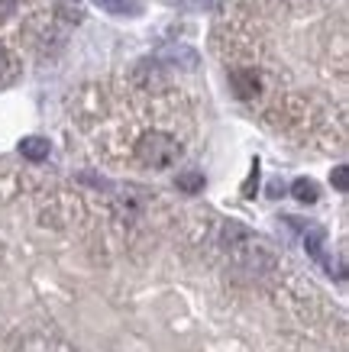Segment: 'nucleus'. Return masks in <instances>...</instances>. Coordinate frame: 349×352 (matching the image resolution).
Returning <instances> with one entry per match:
<instances>
[{
	"mask_svg": "<svg viewBox=\"0 0 349 352\" xmlns=\"http://www.w3.org/2000/svg\"><path fill=\"white\" fill-rule=\"evenodd\" d=\"M49 139H43V136H26L20 142V155L23 159H30V162H43V159H49Z\"/></svg>",
	"mask_w": 349,
	"mask_h": 352,
	"instance_id": "3",
	"label": "nucleus"
},
{
	"mask_svg": "<svg viewBox=\"0 0 349 352\" xmlns=\"http://www.w3.org/2000/svg\"><path fill=\"white\" fill-rule=\"evenodd\" d=\"M10 78H13V58L7 49H0V85L10 81Z\"/></svg>",
	"mask_w": 349,
	"mask_h": 352,
	"instance_id": "8",
	"label": "nucleus"
},
{
	"mask_svg": "<svg viewBox=\"0 0 349 352\" xmlns=\"http://www.w3.org/2000/svg\"><path fill=\"white\" fill-rule=\"evenodd\" d=\"M333 188H337V191H346V188H349V171H346V165L333 168Z\"/></svg>",
	"mask_w": 349,
	"mask_h": 352,
	"instance_id": "9",
	"label": "nucleus"
},
{
	"mask_svg": "<svg viewBox=\"0 0 349 352\" xmlns=\"http://www.w3.org/2000/svg\"><path fill=\"white\" fill-rule=\"evenodd\" d=\"M178 188H181V191H188V194L201 191V188H204V175H198V171H191V175H181V178H178Z\"/></svg>",
	"mask_w": 349,
	"mask_h": 352,
	"instance_id": "7",
	"label": "nucleus"
},
{
	"mask_svg": "<svg viewBox=\"0 0 349 352\" xmlns=\"http://www.w3.org/2000/svg\"><path fill=\"white\" fill-rule=\"evenodd\" d=\"M104 10L116 13V16H136L139 7H133V3H127V0H97Z\"/></svg>",
	"mask_w": 349,
	"mask_h": 352,
	"instance_id": "5",
	"label": "nucleus"
},
{
	"mask_svg": "<svg viewBox=\"0 0 349 352\" xmlns=\"http://www.w3.org/2000/svg\"><path fill=\"white\" fill-rule=\"evenodd\" d=\"M291 194H295V201H301V204H314L317 201V184L307 182V178H297Z\"/></svg>",
	"mask_w": 349,
	"mask_h": 352,
	"instance_id": "4",
	"label": "nucleus"
},
{
	"mask_svg": "<svg viewBox=\"0 0 349 352\" xmlns=\"http://www.w3.org/2000/svg\"><path fill=\"white\" fill-rule=\"evenodd\" d=\"M136 162L142 168L152 171H165L171 168L175 162L181 159V142L171 133H162V129H152V133H142L136 142Z\"/></svg>",
	"mask_w": 349,
	"mask_h": 352,
	"instance_id": "1",
	"label": "nucleus"
},
{
	"mask_svg": "<svg viewBox=\"0 0 349 352\" xmlns=\"http://www.w3.org/2000/svg\"><path fill=\"white\" fill-rule=\"evenodd\" d=\"M304 245L314 258H324V230H307L304 233Z\"/></svg>",
	"mask_w": 349,
	"mask_h": 352,
	"instance_id": "6",
	"label": "nucleus"
},
{
	"mask_svg": "<svg viewBox=\"0 0 349 352\" xmlns=\"http://www.w3.org/2000/svg\"><path fill=\"white\" fill-rule=\"evenodd\" d=\"M230 87L240 100H255L262 94V75L255 68H236L230 75Z\"/></svg>",
	"mask_w": 349,
	"mask_h": 352,
	"instance_id": "2",
	"label": "nucleus"
}]
</instances>
